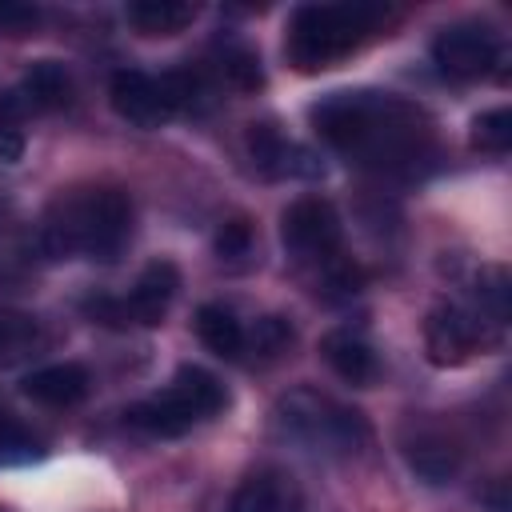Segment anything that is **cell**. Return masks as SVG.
Here are the masks:
<instances>
[{"mask_svg":"<svg viewBox=\"0 0 512 512\" xmlns=\"http://www.w3.org/2000/svg\"><path fill=\"white\" fill-rule=\"evenodd\" d=\"M216 256L224 264H244L252 256V224L248 220H224L216 232Z\"/></svg>","mask_w":512,"mask_h":512,"instance_id":"cell-25","label":"cell"},{"mask_svg":"<svg viewBox=\"0 0 512 512\" xmlns=\"http://www.w3.org/2000/svg\"><path fill=\"white\" fill-rule=\"evenodd\" d=\"M200 16L196 4L184 0H136L124 8V20L144 36H176Z\"/></svg>","mask_w":512,"mask_h":512,"instance_id":"cell-16","label":"cell"},{"mask_svg":"<svg viewBox=\"0 0 512 512\" xmlns=\"http://www.w3.org/2000/svg\"><path fill=\"white\" fill-rule=\"evenodd\" d=\"M320 356L328 360V368H332L340 380H348V384H356V388H368V384L380 376V360H376L372 344H368L364 336L348 332V328L328 332V336L320 340Z\"/></svg>","mask_w":512,"mask_h":512,"instance_id":"cell-14","label":"cell"},{"mask_svg":"<svg viewBox=\"0 0 512 512\" xmlns=\"http://www.w3.org/2000/svg\"><path fill=\"white\" fill-rule=\"evenodd\" d=\"M28 460H40V444L32 440V432L16 424L8 408H0V468H16Z\"/></svg>","mask_w":512,"mask_h":512,"instance_id":"cell-21","label":"cell"},{"mask_svg":"<svg viewBox=\"0 0 512 512\" xmlns=\"http://www.w3.org/2000/svg\"><path fill=\"white\" fill-rule=\"evenodd\" d=\"M276 424L296 444H304L312 452H332V456L356 452L368 440V424L356 408H344L332 396L312 392V388L288 392L276 404Z\"/></svg>","mask_w":512,"mask_h":512,"instance_id":"cell-5","label":"cell"},{"mask_svg":"<svg viewBox=\"0 0 512 512\" xmlns=\"http://www.w3.org/2000/svg\"><path fill=\"white\" fill-rule=\"evenodd\" d=\"M472 144L484 148V152H508L512 148V112L508 108H492V112L476 116Z\"/></svg>","mask_w":512,"mask_h":512,"instance_id":"cell-22","label":"cell"},{"mask_svg":"<svg viewBox=\"0 0 512 512\" xmlns=\"http://www.w3.org/2000/svg\"><path fill=\"white\" fill-rule=\"evenodd\" d=\"M228 512H304L300 484L280 468H260L240 480L228 500Z\"/></svg>","mask_w":512,"mask_h":512,"instance_id":"cell-12","label":"cell"},{"mask_svg":"<svg viewBox=\"0 0 512 512\" xmlns=\"http://www.w3.org/2000/svg\"><path fill=\"white\" fill-rule=\"evenodd\" d=\"M248 152H252V160L264 176H276V180H284V176H320V160L308 148H300L296 140H288L276 124H252Z\"/></svg>","mask_w":512,"mask_h":512,"instance_id":"cell-11","label":"cell"},{"mask_svg":"<svg viewBox=\"0 0 512 512\" xmlns=\"http://www.w3.org/2000/svg\"><path fill=\"white\" fill-rule=\"evenodd\" d=\"M396 20L388 4L344 0V4H300L288 20L284 56L296 72H324L368 44Z\"/></svg>","mask_w":512,"mask_h":512,"instance_id":"cell-3","label":"cell"},{"mask_svg":"<svg viewBox=\"0 0 512 512\" xmlns=\"http://www.w3.org/2000/svg\"><path fill=\"white\" fill-rule=\"evenodd\" d=\"M340 216L332 208V200L324 196H300L284 208L280 216V240L288 248L292 260L300 264H332L340 260Z\"/></svg>","mask_w":512,"mask_h":512,"instance_id":"cell-7","label":"cell"},{"mask_svg":"<svg viewBox=\"0 0 512 512\" xmlns=\"http://www.w3.org/2000/svg\"><path fill=\"white\" fill-rule=\"evenodd\" d=\"M16 104L24 108V116L32 112H60L76 100V84H72V72L60 64V60H36L24 80L12 88Z\"/></svg>","mask_w":512,"mask_h":512,"instance_id":"cell-13","label":"cell"},{"mask_svg":"<svg viewBox=\"0 0 512 512\" xmlns=\"http://www.w3.org/2000/svg\"><path fill=\"white\" fill-rule=\"evenodd\" d=\"M20 124H24V108L16 104L12 92H4L0 96V160L4 164L24 156V128Z\"/></svg>","mask_w":512,"mask_h":512,"instance_id":"cell-23","label":"cell"},{"mask_svg":"<svg viewBox=\"0 0 512 512\" xmlns=\"http://www.w3.org/2000/svg\"><path fill=\"white\" fill-rule=\"evenodd\" d=\"M180 292V272L172 260H152L128 296H96L84 304V312L96 320V324H108V328H128V324H140V328H152L164 320V312L172 308Z\"/></svg>","mask_w":512,"mask_h":512,"instance_id":"cell-6","label":"cell"},{"mask_svg":"<svg viewBox=\"0 0 512 512\" xmlns=\"http://www.w3.org/2000/svg\"><path fill=\"white\" fill-rule=\"evenodd\" d=\"M132 236V200L112 184H80L60 192L36 228L44 260H116Z\"/></svg>","mask_w":512,"mask_h":512,"instance_id":"cell-2","label":"cell"},{"mask_svg":"<svg viewBox=\"0 0 512 512\" xmlns=\"http://www.w3.org/2000/svg\"><path fill=\"white\" fill-rule=\"evenodd\" d=\"M40 24V8L32 4H0V36H24Z\"/></svg>","mask_w":512,"mask_h":512,"instance_id":"cell-26","label":"cell"},{"mask_svg":"<svg viewBox=\"0 0 512 512\" xmlns=\"http://www.w3.org/2000/svg\"><path fill=\"white\" fill-rule=\"evenodd\" d=\"M292 340H296V332L284 316H264V320H256V328L244 344H252V352H260V356H280L292 348Z\"/></svg>","mask_w":512,"mask_h":512,"instance_id":"cell-24","label":"cell"},{"mask_svg":"<svg viewBox=\"0 0 512 512\" xmlns=\"http://www.w3.org/2000/svg\"><path fill=\"white\" fill-rule=\"evenodd\" d=\"M44 344H48V336L36 316L0 312V368H16V364L32 360L36 352H44Z\"/></svg>","mask_w":512,"mask_h":512,"instance_id":"cell-18","label":"cell"},{"mask_svg":"<svg viewBox=\"0 0 512 512\" xmlns=\"http://www.w3.org/2000/svg\"><path fill=\"white\" fill-rule=\"evenodd\" d=\"M108 96H112V108L136 128H160L180 112L168 76H148V72H136V68L116 72Z\"/></svg>","mask_w":512,"mask_h":512,"instance_id":"cell-10","label":"cell"},{"mask_svg":"<svg viewBox=\"0 0 512 512\" xmlns=\"http://www.w3.org/2000/svg\"><path fill=\"white\" fill-rule=\"evenodd\" d=\"M24 396L44 408H72L88 396V372L80 364H48L24 376Z\"/></svg>","mask_w":512,"mask_h":512,"instance_id":"cell-15","label":"cell"},{"mask_svg":"<svg viewBox=\"0 0 512 512\" xmlns=\"http://www.w3.org/2000/svg\"><path fill=\"white\" fill-rule=\"evenodd\" d=\"M500 32L480 24V20H456L436 32L432 40V60L440 64L444 76L456 80H480L500 64Z\"/></svg>","mask_w":512,"mask_h":512,"instance_id":"cell-8","label":"cell"},{"mask_svg":"<svg viewBox=\"0 0 512 512\" xmlns=\"http://www.w3.org/2000/svg\"><path fill=\"white\" fill-rule=\"evenodd\" d=\"M312 128L340 156L380 176H420L436 160L432 116L392 92H332L312 108Z\"/></svg>","mask_w":512,"mask_h":512,"instance_id":"cell-1","label":"cell"},{"mask_svg":"<svg viewBox=\"0 0 512 512\" xmlns=\"http://www.w3.org/2000/svg\"><path fill=\"white\" fill-rule=\"evenodd\" d=\"M4 216H8V208H4V196H0V232H4Z\"/></svg>","mask_w":512,"mask_h":512,"instance_id":"cell-27","label":"cell"},{"mask_svg":"<svg viewBox=\"0 0 512 512\" xmlns=\"http://www.w3.org/2000/svg\"><path fill=\"white\" fill-rule=\"evenodd\" d=\"M408 460L420 476H428L432 484L456 472V448L452 440H444L440 432H416V440L408 444Z\"/></svg>","mask_w":512,"mask_h":512,"instance_id":"cell-20","label":"cell"},{"mask_svg":"<svg viewBox=\"0 0 512 512\" xmlns=\"http://www.w3.org/2000/svg\"><path fill=\"white\" fill-rule=\"evenodd\" d=\"M488 324L484 312L460 308V304H436L424 320V348L432 364H460L472 352L488 344Z\"/></svg>","mask_w":512,"mask_h":512,"instance_id":"cell-9","label":"cell"},{"mask_svg":"<svg viewBox=\"0 0 512 512\" xmlns=\"http://www.w3.org/2000/svg\"><path fill=\"white\" fill-rule=\"evenodd\" d=\"M224 404H228L224 384L208 368L184 364V368H176V376L168 380L164 392L136 400L124 416L132 428H140L148 436H184L188 428L212 420Z\"/></svg>","mask_w":512,"mask_h":512,"instance_id":"cell-4","label":"cell"},{"mask_svg":"<svg viewBox=\"0 0 512 512\" xmlns=\"http://www.w3.org/2000/svg\"><path fill=\"white\" fill-rule=\"evenodd\" d=\"M212 76H220L224 84L240 88V92H252L264 84V72H260V56L240 44V40H220L212 48Z\"/></svg>","mask_w":512,"mask_h":512,"instance_id":"cell-19","label":"cell"},{"mask_svg":"<svg viewBox=\"0 0 512 512\" xmlns=\"http://www.w3.org/2000/svg\"><path fill=\"white\" fill-rule=\"evenodd\" d=\"M196 336L204 340L208 352H216V356H224V360H240L244 348H248V344H244V340H248L244 324H240L236 312L224 308V304H204V308L196 312Z\"/></svg>","mask_w":512,"mask_h":512,"instance_id":"cell-17","label":"cell"}]
</instances>
